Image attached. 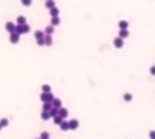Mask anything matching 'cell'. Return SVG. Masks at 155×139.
<instances>
[{"mask_svg":"<svg viewBox=\"0 0 155 139\" xmlns=\"http://www.w3.org/2000/svg\"><path fill=\"white\" fill-rule=\"evenodd\" d=\"M44 45L51 46V45H52V36H51V35H45L44 36Z\"/></svg>","mask_w":155,"mask_h":139,"instance_id":"9c48e42d","label":"cell"},{"mask_svg":"<svg viewBox=\"0 0 155 139\" xmlns=\"http://www.w3.org/2000/svg\"><path fill=\"white\" fill-rule=\"evenodd\" d=\"M7 125H9V119H6V117H2V119H0V126H2V128H6Z\"/></svg>","mask_w":155,"mask_h":139,"instance_id":"d6986e66","label":"cell"},{"mask_svg":"<svg viewBox=\"0 0 155 139\" xmlns=\"http://www.w3.org/2000/svg\"><path fill=\"white\" fill-rule=\"evenodd\" d=\"M49 15H51V18H55V16H58V15H59V10H58V7H55V6H54V7H51V9H49Z\"/></svg>","mask_w":155,"mask_h":139,"instance_id":"30bf717a","label":"cell"},{"mask_svg":"<svg viewBox=\"0 0 155 139\" xmlns=\"http://www.w3.org/2000/svg\"><path fill=\"white\" fill-rule=\"evenodd\" d=\"M123 100H125V102H130V100H132V94H130V93H125Z\"/></svg>","mask_w":155,"mask_h":139,"instance_id":"cb8c5ba5","label":"cell"},{"mask_svg":"<svg viewBox=\"0 0 155 139\" xmlns=\"http://www.w3.org/2000/svg\"><path fill=\"white\" fill-rule=\"evenodd\" d=\"M45 6H46L48 9H51V7L55 6V2H54V0H46V2H45Z\"/></svg>","mask_w":155,"mask_h":139,"instance_id":"7402d4cb","label":"cell"},{"mask_svg":"<svg viewBox=\"0 0 155 139\" xmlns=\"http://www.w3.org/2000/svg\"><path fill=\"white\" fill-rule=\"evenodd\" d=\"M59 129H61L62 132H67V130H70V129H68V122L62 120L61 123H59Z\"/></svg>","mask_w":155,"mask_h":139,"instance_id":"4fadbf2b","label":"cell"},{"mask_svg":"<svg viewBox=\"0 0 155 139\" xmlns=\"http://www.w3.org/2000/svg\"><path fill=\"white\" fill-rule=\"evenodd\" d=\"M59 25V18L58 16H55V18H51V26H58Z\"/></svg>","mask_w":155,"mask_h":139,"instance_id":"5bb4252c","label":"cell"},{"mask_svg":"<svg viewBox=\"0 0 155 139\" xmlns=\"http://www.w3.org/2000/svg\"><path fill=\"white\" fill-rule=\"evenodd\" d=\"M113 45H115L116 48H122V46H123V39H120L119 36L115 38V39H113Z\"/></svg>","mask_w":155,"mask_h":139,"instance_id":"ba28073f","label":"cell"},{"mask_svg":"<svg viewBox=\"0 0 155 139\" xmlns=\"http://www.w3.org/2000/svg\"><path fill=\"white\" fill-rule=\"evenodd\" d=\"M54 31H55V28H54V26H51V25H48V26L45 28L44 33H45V35H52V33H54Z\"/></svg>","mask_w":155,"mask_h":139,"instance_id":"7c38bea8","label":"cell"},{"mask_svg":"<svg viewBox=\"0 0 155 139\" xmlns=\"http://www.w3.org/2000/svg\"><path fill=\"white\" fill-rule=\"evenodd\" d=\"M42 91H44V93H51V85L49 84H44L42 85Z\"/></svg>","mask_w":155,"mask_h":139,"instance_id":"603a6c76","label":"cell"},{"mask_svg":"<svg viewBox=\"0 0 155 139\" xmlns=\"http://www.w3.org/2000/svg\"><path fill=\"white\" fill-rule=\"evenodd\" d=\"M10 42H12V44H18L19 42V39H20V35H19V33H16V32H13V33H10Z\"/></svg>","mask_w":155,"mask_h":139,"instance_id":"52a82bcc","label":"cell"},{"mask_svg":"<svg viewBox=\"0 0 155 139\" xmlns=\"http://www.w3.org/2000/svg\"><path fill=\"white\" fill-rule=\"evenodd\" d=\"M6 31L9 32V33H13V32L16 31V23L7 22V23H6Z\"/></svg>","mask_w":155,"mask_h":139,"instance_id":"5b68a950","label":"cell"},{"mask_svg":"<svg viewBox=\"0 0 155 139\" xmlns=\"http://www.w3.org/2000/svg\"><path fill=\"white\" fill-rule=\"evenodd\" d=\"M39 139H49V133L48 132H42L39 136Z\"/></svg>","mask_w":155,"mask_h":139,"instance_id":"d4e9b609","label":"cell"},{"mask_svg":"<svg viewBox=\"0 0 155 139\" xmlns=\"http://www.w3.org/2000/svg\"><path fill=\"white\" fill-rule=\"evenodd\" d=\"M78 126H80V122L77 120V119H71V120L68 122V129H70V130L78 129Z\"/></svg>","mask_w":155,"mask_h":139,"instance_id":"3957f363","label":"cell"},{"mask_svg":"<svg viewBox=\"0 0 155 139\" xmlns=\"http://www.w3.org/2000/svg\"><path fill=\"white\" fill-rule=\"evenodd\" d=\"M36 42H38V45H44V39H36Z\"/></svg>","mask_w":155,"mask_h":139,"instance_id":"83f0119b","label":"cell"},{"mask_svg":"<svg viewBox=\"0 0 155 139\" xmlns=\"http://www.w3.org/2000/svg\"><path fill=\"white\" fill-rule=\"evenodd\" d=\"M52 100H54L52 93H42V94H41V102H42V103H51Z\"/></svg>","mask_w":155,"mask_h":139,"instance_id":"7a4b0ae2","label":"cell"},{"mask_svg":"<svg viewBox=\"0 0 155 139\" xmlns=\"http://www.w3.org/2000/svg\"><path fill=\"white\" fill-rule=\"evenodd\" d=\"M22 5L23 6H31L32 5V0H22Z\"/></svg>","mask_w":155,"mask_h":139,"instance_id":"4316f807","label":"cell"},{"mask_svg":"<svg viewBox=\"0 0 155 139\" xmlns=\"http://www.w3.org/2000/svg\"><path fill=\"white\" fill-rule=\"evenodd\" d=\"M29 25L28 23H23V25H16V33H19V35H22V33H28L29 32Z\"/></svg>","mask_w":155,"mask_h":139,"instance_id":"6da1fadb","label":"cell"},{"mask_svg":"<svg viewBox=\"0 0 155 139\" xmlns=\"http://www.w3.org/2000/svg\"><path fill=\"white\" fill-rule=\"evenodd\" d=\"M49 116L51 117H55V116H58V109H55V107H52L51 110H49Z\"/></svg>","mask_w":155,"mask_h":139,"instance_id":"44dd1931","label":"cell"},{"mask_svg":"<svg viewBox=\"0 0 155 139\" xmlns=\"http://www.w3.org/2000/svg\"><path fill=\"white\" fill-rule=\"evenodd\" d=\"M41 119H42V120H49V119H51L49 112H44V110H42V113H41Z\"/></svg>","mask_w":155,"mask_h":139,"instance_id":"9a60e30c","label":"cell"},{"mask_svg":"<svg viewBox=\"0 0 155 139\" xmlns=\"http://www.w3.org/2000/svg\"><path fill=\"white\" fill-rule=\"evenodd\" d=\"M128 36H129L128 29H119V38H120V39H123V38H128Z\"/></svg>","mask_w":155,"mask_h":139,"instance_id":"8fae6325","label":"cell"},{"mask_svg":"<svg viewBox=\"0 0 155 139\" xmlns=\"http://www.w3.org/2000/svg\"><path fill=\"white\" fill-rule=\"evenodd\" d=\"M44 36H45V33L42 31H36L35 32V38L36 39H44Z\"/></svg>","mask_w":155,"mask_h":139,"instance_id":"ffe728a7","label":"cell"},{"mask_svg":"<svg viewBox=\"0 0 155 139\" xmlns=\"http://www.w3.org/2000/svg\"><path fill=\"white\" fill-rule=\"evenodd\" d=\"M51 109H52V104L51 103H44L42 104V110H44V112H49Z\"/></svg>","mask_w":155,"mask_h":139,"instance_id":"ac0fdd59","label":"cell"},{"mask_svg":"<svg viewBox=\"0 0 155 139\" xmlns=\"http://www.w3.org/2000/svg\"><path fill=\"white\" fill-rule=\"evenodd\" d=\"M61 122H62V119L59 116H55V117H54V123H55V125L59 126V123H61Z\"/></svg>","mask_w":155,"mask_h":139,"instance_id":"484cf974","label":"cell"},{"mask_svg":"<svg viewBox=\"0 0 155 139\" xmlns=\"http://www.w3.org/2000/svg\"><path fill=\"white\" fill-rule=\"evenodd\" d=\"M2 129H3V128H2V126H0V130H2Z\"/></svg>","mask_w":155,"mask_h":139,"instance_id":"f1b7e54d","label":"cell"},{"mask_svg":"<svg viewBox=\"0 0 155 139\" xmlns=\"http://www.w3.org/2000/svg\"><path fill=\"white\" fill-rule=\"evenodd\" d=\"M129 23L126 20H119V29H128Z\"/></svg>","mask_w":155,"mask_h":139,"instance_id":"e0dca14e","label":"cell"},{"mask_svg":"<svg viewBox=\"0 0 155 139\" xmlns=\"http://www.w3.org/2000/svg\"><path fill=\"white\" fill-rule=\"evenodd\" d=\"M51 104H52V107H55V109H61L62 107L61 99H58V97H54V100L51 102Z\"/></svg>","mask_w":155,"mask_h":139,"instance_id":"8992f818","label":"cell"},{"mask_svg":"<svg viewBox=\"0 0 155 139\" xmlns=\"http://www.w3.org/2000/svg\"><path fill=\"white\" fill-rule=\"evenodd\" d=\"M23 23H26V18H25V16H18L16 25H23Z\"/></svg>","mask_w":155,"mask_h":139,"instance_id":"2e32d148","label":"cell"},{"mask_svg":"<svg viewBox=\"0 0 155 139\" xmlns=\"http://www.w3.org/2000/svg\"><path fill=\"white\" fill-rule=\"evenodd\" d=\"M58 116L61 117L62 120L65 119L67 116H68V109H65V107H61V109H58Z\"/></svg>","mask_w":155,"mask_h":139,"instance_id":"277c9868","label":"cell"}]
</instances>
